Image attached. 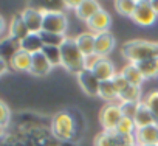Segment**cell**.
Segmentation results:
<instances>
[{
    "mask_svg": "<svg viewBox=\"0 0 158 146\" xmlns=\"http://www.w3.org/2000/svg\"><path fill=\"white\" fill-rule=\"evenodd\" d=\"M82 118L84 117L77 114V110L74 112L70 109L59 110L50 118V131L59 143L77 141L81 138L85 126V124H79V120Z\"/></svg>",
    "mask_w": 158,
    "mask_h": 146,
    "instance_id": "1",
    "label": "cell"
},
{
    "mask_svg": "<svg viewBox=\"0 0 158 146\" xmlns=\"http://www.w3.org/2000/svg\"><path fill=\"white\" fill-rule=\"evenodd\" d=\"M121 54L127 61V64H138L147 61L150 58L158 56L156 42L146 41V39H132L123 44Z\"/></svg>",
    "mask_w": 158,
    "mask_h": 146,
    "instance_id": "2",
    "label": "cell"
},
{
    "mask_svg": "<svg viewBox=\"0 0 158 146\" xmlns=\"http://www.w3.org/2000/svg\"><path fill=\"white\" fill-rule=\"evenodd\" d=\"M60 58H62L60 65L73 75H77L85 68V56L79 50L74 37L70 36L65 37L64 44L60 45Z\"/></svg>",
    "mask_w": 158,
    "mask_h": 146,
    "instance_id": "3",
    "label": "cell"
},
{
    "mask_svg": "<svg viewBox=\"0 0 158 146\" xmlns=\"http://www.w3.org/2000/svg\"><path fill=\"white\" fill-rule=\"evenodd\" d=\"M42 11H44V31L65 36L68 28V19L65 13L59 10H48V8H42Z\"/></svg>",
    "mask_w": 158,
    "mask_h": 146,
    "instance_id": "4",
    "label": "cell"
},
{
    "mask_svg": "<svg viewBox=\"0 0 158 146\" xmlns=\"http://www.w3.org/2000/svg\"><path fill=\"white\" fill-rule=\"evenodd\" d=\"M123 118V112L119 107V103H106L98 115L99 124L102 127V131H113L118 123Z\"/></svg>",
    "mask_w": 158,
    "mask_h": 146,
    "instance_id": "5",
    "label": "cell"
},
{
    "mask_svg": "<svg viewBox=\"0 0 158 146\" xmlns=\"http://www.w3.org/2000/svg\"><path fill=\"white\" fill-rule=\"evenodd\" d=\"M130 19L138 27L147 28V27L155 25V22L158 19V14L153 11L150 2H147V0H138V2H136V8H135V11H133Z\"/></svg>",
    "mask_w": 158,
    "mask_h": 146,
    "instance_id": "6",
    "label": "cell"
},
{
    "mask_svg": "<svg viewBox=\"0 0 158 146\" xmlns=\"http://www.w3.org/2000/svg\"><path fill=\"white\" fill-rule=\"evenodd\" d=\"M130 143H135V137H123L115 131H101L93 140V146H126Z\"/></svg>",
    "mask_w": 158,
    "mask_h": 146,
    "instance_id": "7",
    "label": "cell"
},
{
    "mask_svg": "<svg viewBox=\"0 0 158 146\" xmlns=\"http://www.w3.org/2000/svg\"><path fill=\"white\" fill-rule=\"evenodd\" d=\"M76 79H77V84L79 87L82 89V92L89 97H98L99 95V86H101V81L96 78V75L89 70V68H84L81 73L76 75Z\"/></svg>",
    "mask_w": 158,
    "mask_h": 146,
    "instance_id": "8",
    "label": "cell"
},
{
    "mask_svg": "<svg viewBox=\"0 0 158 146\" xmlns=\"http://www.w3.org/2000/svg\"><path fill=\"white\" fill-rule=\"evenodd\" d=\"M23 22L27 24L30 33H36L39 34L44 30V11L42 8H33V6H27L22 13H20Z\"/></svg>",
    "mask_w": 158,
    "mask_h": 146,
    "instance_id": "9",
    "label": "cell"
},
{
    "mask_svg": "<svg viewBox=\"0 0 158 146\" xmlns=\"http://www.w3.org/2000/svg\"><path fill=\"white\" fill-rule=\"evenodd\" d=\"M110 27H112V16H110L104 8H102L101 11H98V13L87 22L89 31H92V33H95V34L110 31V30H109Z\"/></svg>",
    "mask_w": 158,
    "mask_h": 146,
    "instance_id": "10",
    "label": "cell"
},
{
    "mask_svg": "<svg viewBox=\"0 0 158 146\" xmlns=\"http://www.w3.org/2000/svg\"><path fill=\"white\" fill-rule=\"evenodd\" d=\"M115 44H116L115 36L110 31L99 33V34H96V41H95V53L101 58H107L113 51Z\"/></svg>",
    "mask_w": 158,
    "mask_h": 146,
    "instance_id": "11",
    "label": "cell"
},
{
    "mask_svg": "<svg viewBox=\"0 0 158 146\" xmlns=\"http://www.w3.org/2000/svg\"><path fill=\"white\" fill-rule=\"evenodd\" d=\"M135 143L138 146L144 144H158V124H150L136 129L135 132Z\"/></svg>",
    "mask_w": 158,
    "mask_h": 146,
    "instance_id": "12",
    "label": "cell"
},
{
    "mask_svg": "<svg viewBox=\"0 0 158 146\" xmlns=\"http://www.w3.org/2000/svg\"><path fill=\"white\" fill-rule=\"evenodd\" d=\"M92 71L96 75V78L102 83V81H110L113 79V76L116 75V68H115V64L109 59V58H101L96 65L92 68Z\"/></svg>",
    "mask_w": 158,
    "mask_h": 146,
    "instance_id": "13",
    "label": "cell"
},
{
    "mask_svg": "<svg viewBox=\"0 0 158 146\" xmlns=\"http://www.w3.org/2000/svg\"><path fill=\"white\" fill-rule=\"evenodd\" d=\"M28 34H30V30H28L27 24L23 22L22 16H20V14L13 16V19H11V22H10V27H8V36H6V37L20 42V41H23Z\"/></svg>",
    "mask_w": 158,
    "mask_h": 146,
    "instance_id": "14",
    "label": "cell"
},
{
    "mask_svg": "<svg viewBox=\"0 0 158 146\" xmlns=\"http://www.w3.org/2000/svg\"><path fill=\"white\" fill-rule=\"evenodd\" d=\"M51 68H53V65L50 64V61L45 58V54L42 51L33 54V62H31V70H30L33 76L44 78L51 71Z\"/></svg>",
    "mask_w": 158,
    "mask_h": 146,
    "instance_id": "15",
    "label": "cell"
},
{
    "mask_svg": "<svg viewBox=\"0 0 158 146\" xmlns=\"http://www.w3.org/2000/svg\"><path fill=\"white\" fill-rule=\"evenodd\" d=\"M101 10H102V6L99 5V2H96V0H81V5L76 8L74 14L77 16V19H81L87 24Z\"/></svg>",
    "mask_w": 158,
    "mask_h": 146,
    "instance_id": "16",
    "label": "cell"
},
{
    "mask_svg": "<svg viewBox=\"0 0 158 146\" xmlns=\"http://www.w3.org/2000/svg\"><path fill=\"white\" fill-rule=\"evenodd\" d=\"M31 62H33V54L23 51V50H19L13 59L10 61V68L16 70V71H23V73H30L31 70Z\"/></svg>",
    "mask_w": 158,
    "mask_h": 146,
    "instance_id": "17",
    "label": "cell"
},
{
    "mask_svg": "<svg viewBox=\"0 0 158 146\" xmlns=\"http://www.w3.org/2000/svg\"><path fill=\"white\" fill-rule=\"evenodd\" d=\"M119 71H121V75L127 79V83H129L130 86L141 87V86H143V83L146 81L144 75L141 73V70L138 68V65H136V64H126Z\"/></svg>",
    "mask_w": 158,
    "mask_h": 146,
    "instance_id": "18",
    "label": "cell"
},
{
    "mask_svg": "<svg viewBox=\"0 0 158 146\" xmlns=\"http://www.w3.org/2000/svg\"><path fill=\"white\" fill-rule=\"evenodd\" d=\"M74 39H76V44H77L79 50L82 51L84 56H89V54L95 53V41H96V34L95 33L87 30V31L79 33Z\"/></svg>",
    "mask_w": 158,
    "mask_h": 146,
    "instance_id": "19",
    "label": "cell"
},
{
    "mask_svg": "<svg viewBox=\"0 0 158 146\" xmlns=\"http://www.w3.org/2000/svg\"><path fill=\"white\" fill-rule=\"evenodd\" d=\"M133 121H135L136 129L144 127V126H150V124H155V123H156V120H155L153 114L150 112V109L146 106V103H144V101H141V103H139L138 110H136V114H135V117H133ZM156 124H158V123H156Z\"/></svg>",
    "mask_w": 158,
    "mask_h": 146,
    "instance_id": "20",
    "label": "cell"
},
{
    "mask_svg": "<svg viewBox=\"0 0 158 146\" xmlns=\"http://www.w3.org/2000/svg\"><path fill=\"white\" fill-rule=\"evenodd\" d=\"M19 45H20V50H23L30 54H36V53L42 51L45 47L40 39V34H36V33H30L23 41L19 42Z\"/></svg>",
    "mask_w": 158,
    "mask_h": 146,
    "instance_id": "21",
    "label": "cell"
},
{
    "mask_svg": "<svg viewBox=\"0 0 158 146\" xmlns=\"http://www.w3.org/2000/svg\"><path fill=\"white\" fill-rule=\"evenodd\" d=\"M98 98H101L106 103H119V90L116 89V86L112 79L101 83Z\"/></svg>",
    "mask_w": 158,
    "mask_h": 146,
    "instance_id": "22",
    "label": "cell"
},
{
    "mask_svg": "<svg viewBox=\"0 0 158 146\" xmlns=\"http://www.w3.org/2000/svg\"><path fill=\"white\" fill-rule=\"evenodd\" d=\"M20 50V45L17 41H13L10 37H3L2 44H0V56H2L3 61L10 62L13 59V56Z\"/></svg>",
    "mask_w": 158,
    "mask_h": 146,
    "instance_id": "23",
    "label": "cell"
},
{
    "mask_svg": "<svg viewBox=\"0 0 158 146\" xmlns=\"http://www.w3.org/2000/svg\"><path fill=\"white\" fill-rule=\"evenodd\" d=\"M143 98V90L141 87L136 86H127L123 92H119V103H141Z\"/></svg>",
    "mask_w": 158,
    "mask_h": 146,
    "instance_id": "24",
    "label": "cell"
},
{
    "mask_svg": "<svg viewBox=\"0 0 158 146\" xmlns=\"http://www.w3.org/2000/svg\"><path fill=\"white\" fill-rule=\"evenodd\" d=\"M2 146H31V144L17 131H14V132L5 131V132H2Z\"/></svg>",
    "mask_w": 158,
    "mask_h": 146,
    "instance_id": "25",
    "label": "cell"
},
{
    "mask_svg": "<svg viewBox=\"0 0 158 146\" xmlns=\"http://www.w3.org/2000/svg\"><path fill=\"white\" fill-rule=\"evenodd\" d=\"M136 65L141 70V73L144 75L146 79H150V78H156L158 76V56L150 58V59L143 61V62H138Z\"/></svg>",
    "mask_w": 158,
    "mask_h": 146,
    "instance_id": "26",
    "label": "cell"
},
{
    "mask_svg": "<svg viewBox=\"0 0 158 146\" xmlns=\"http://www.w3.org/2000/svg\"><path fill=\"white\" fill-rule=\"evenodd\" d=\"M116 134L123 135V137H135V132H136V126H135V121L133 118H127V117H123L121 121L118 123V126L113 129Z\"/></svg>",
    "mask_w": 158,
    "mask_h": 146,
    "instance_id": "27",
    "label": "cell"
},
{
    "mask_svg": "<svg viewBox=\"0 0 158 146\" xmlns=\"http://www.w3.org/2000/svg\"><path fill=\"white\" fill-rule=\"evenodd\" d=\"M113 6L119 16L132 17V14L136 8V2L135 0H116V2H113Z\"/></svg>",
    "mask_w": 158,
    "mask_h": 146,
    "instance_id": "28",
    "label": "cell"
},
{
    "mask_svg": "<svg viewBox=\"0 0 158 146\" xmlns=\"http://www.w3.org/2000/svg\"><path fill=\"white\" fill-rule=\"evenodd\" d=\"M39 34H40V39L45 47H60L67 37L64 34H56V33H50V31H44V30Z\"/></svg>",
    "mask_w": 158,
    "mask_h": 146,
    "instance_id": "29",
    "label": "cell"
},
{
    "mask_svg": "<svg viewBox=\"0 0 158 146\" xmlns=\"http://www.w3.org/2000/svg\"><path fill=\"white\" fill-rule=\"evenodd\" d=\"M13 123V112L8 107L5 101H0V124H2V132L8 131L10 124Z\"/></svg>",
    "mask_w": 158,
    "mask_h": 146,
    "instance_id": "30",
    "label": "cell"
},
{
    "mask_svg": "<svg viewBox=\"0 0 158 146\" xmlns=\"http://www.w3.org/2000/svg\"><path fill=\"white\" fill-rule=\"evenodd\" d=\"M42 53L45 54V58L50 61V64L53 67L60 65L62 64V58H60V47H44Z\"/></svg>",
    "mask_w": 158,
    "mask_h": 146,
    "instance_id": "31",
    "label": "cell"
},
{
    "mask_svg": "<svg viewBox=\"0 0 158 146\" xmlns=\"http://www.w3.org/2000/svg\"><path fill=\"white\" fill-rule=\"evenodd\" d=\"M143 101H144L146 106L150 109V112L153 114V117H155V120H156V123H158V90L149 92V93L144 97Z\"/></svg>",
    "mask_w": 158,
    "mask_h": 146,
    "instance_id": "32",
    "label": "cell"
},
{
    "mask_svg": "<svg viewBox=\"0 0 158 146\" xmlns=\"http://www.w3.org/2000/svg\"><path fill=\"white\" fill-rule=\"evenodd\" d=\"M138 106H139V103H119V107H121L123 117L133 118L135 114H136V110H138Z\"/></svg>",
    "mask_w": 158,
    "mask_h": 146,
    "instance_id": "33",
    "label": "cell"
},
{
    "mask_svg": "<svg viewBox=\"0 0 158 146\" xmlns=\"http://www.w3.org/2000/svg\"><path fill=\"white\" fill-rule=\"evenodd\" d=\"M112 81L115 83V86H116V89H118L119 92H123V90H124V89L129 86L127 79H126V78L121 75V71H118V73H116V75L113 76V79H112Z\"/></svg>",
    "mask_w": 158,
    "mask_h": 146,
    "instance_id": "34",
    "label": "cell"
},
{
    "mask_svg": "<svg viewBox=\"0 0 158 146\" xmlns=\"http://www.w3.org/2000/svg\"><path fill=\"white\" fill-rule=\"evenodd\" d=\"M101 59V56H98L96 53H93V54H89V56H85V68H89V70H92L95 65H96V62Z\"/></svg>",
    "mask_w": 158,
    "mask_h": 146,
    "instance_id": "35",
    "label": "cell"
},
{
    "mask_svg": "<svg viewBox=\"0 0 158 146\" xmlns=\"http://www.w3.org/2000/svg\"><path fill=\"white\" fill-rule=\"evenodd\" d=\"M62 3H64L65 8H70V10H74L76 11V8L81 5V0H76V2H70V0H67V2H62Z\"/></svg>",
    "mask_w": 158,
    "mask_h": 146,
    "instance_id": "36",
    "label": "cell"
},
{
    "mask_svg": "<svg viewBox=\"0 0 158 146\" xmlns=\"http://www.w3.org/2000/svg\"><path fill=\"white\" fill-rule=\"evenodd\" d=\"M150 5H152V8H153V11L158 14V0H150Z\"/></svg>",
    "mask_w": 158,
    "mask_h": 146,
    "instance_id": "37",
    "label": "cell"
},
{
    "mask_svg": "<svg viewBox=\"0 0 158 146\" xmlns=\"http://www.w3.org/2000/svg\"><path fill=\"white\" fill-rule=\"evenodd\" d=\"M0 27H2V30H0V31H2V34H3L5 30H6V27H5V19H3V17H0Z\"/></svg>",
    "mask_w": 158,
    "mask_h": 146,
    "instance_id": "38",
    "label": "cell"
},
{
    "mask_svg": "<svg viewBox=\"0 0 158 146\" xmlns=\"http://www.w3.org/2000/svg\"><path fill=\"white\" fill-rule=\"evenodd\" d=\"M126 146H138L136 143H130V144H126Z\"/></svg>",
    "mask_w": 158,
    "mask_h": 146,
    "instance_id": "39",
    "label": "cell"
},
{
    "mask_svg": "<svg viewBox=\"0 0 158 146\" xmlns=\"http://www.w3.org/2000/svg\"><path fill=\"white\" fill-rule=\"evenodd\" d=\"M144 146H158V144H144Z\"/></svg>",
    "mask_w": 158,
    "mask_h": 146,
    "instance_id": "40",
    "label": "cell"
},
{
    "mask_svg": "<svg viewBox=\"0 0 158 146\" xmlns=\"http://www.w3.org/2000/svg\"><path fill=\"white\" fill-rule=\"evenodd\" d=\"M156 51H158V42H156Z\"/></svg>",
    "mask_w": 158,
    "mask_h": 146,
    "instance_id": "41",
    "label": "cell"
}]
</instances>
